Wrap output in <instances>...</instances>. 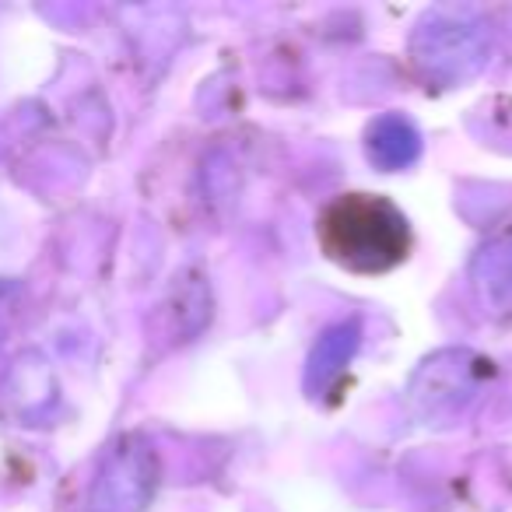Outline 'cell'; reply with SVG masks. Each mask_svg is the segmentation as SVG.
Returning a JSON list of instances; mask_svg holds the SVG:
<instances>
[{
    "label": "cell",
    "instance_id": "obj_1",
    "mask_svg": "<svg viewBox=\"0 0 512 512\" xmlns=\"http://www.w3.org/2000/svg\"><path fill=\"white\" fill-rule=\"evenodd\" d=\"M323 253L355 274H383L404 264L411 235L407 221L386 197L344 193L320 214Z\"/></svg>",
    "mask_w": 512,
    "mask_h": 512
},
{
    "label": "cell",
    "instance_id": "obj_2",
    "mask_svg": "<svg viewBox=\"0 0 512 512\" xmlns=\"http://www.w3.org/2000/svg\"><path fill=\"white\" fill-rule=\"evenodd\" d=\"M411 60L425 81L456 88L488 64V32L460 11H432L411 36Z\"/></svg>",
    "mask_w": 512,
    "mask_h": 512
},
{
    "label": "cell",
    "instance_id": "obj_3",
    "mask_svg": "<svg viewBox=\"0 0 512 512\" xmlns=\"http://www.w3.org/2000/svg\"><path fill=\"white\" fill-rule=\"evenodd\" d=\"M488 362L467 348L435 351L418 365L407 386V407L421 425H456L470 411L488 379Z\"/></svg>",
    "mask_w": 512,
    "mask_h": 512
},
{
    "label": "cell",
    "instance_id": "obj_4",
    "mask_svg": "<svg viewBox=\"0 0 512 512\" xmlns=\"http://www.w3.org/2000/svg\"><path fill=\"white\" fill-rule=\"evenodd\" d=\"M158 488V453L144 435L113 442L95 470L88 505L92 512H144Z\"/></svg>",
    "mask_w": 512,
    "mask_h": 512
},
{
    "label": "cell",
    "instance_id": "obj_5",
    "mask_svg": "<svg viewBox=\"0 0 512 512\" xmlns=\"http://www.w3.org/2000/svg\"><path fill=\"white\" fill-rule=\"evenodd\" d=\"M358 344H362V323L358 320H341L316 341L313 355L306 365V393L320 397L330 386L341 379V372L348 369V362L355 358Z\"/></svg>",
    "mask_w": 512,
    "mask_h": 512
},
{
    "label": "cell",
    "instance_id": "obj_6",
    "mask_svg": "<svg viewBox=\"0 0 512 512\" xmlns=\"http://www.w3.org/2000/svg\"><path fill=\"white\" fill-rule=\"evenodd\" d=\"M365 151H369V162L383 172H400L407 165L418 162L421 155V134L414 130L411 120L397 113L379 116L376 123L365 134Z\"/></svg>",
    "mask_w": 512,
    "mask_h": 512
},
{
    "label": "cell",
    "instance_id": "obj_7",
    "mask_svg": "<svg viewBox=\"0 0 512 512\" xmlns=\"http://www.w3.org/2000/svg\"><path fill=\"white\" fill-rule=\"evenodd\" d=\"M470 278L491 313H512V235L495 239L474 256Z\"/></svg>",
    "mask_w": 512,
    "mask_h": 512
},
{
    "label": "cell",
    "instance_id": "obj_8",
    "mask_svg": "<svg viewBox=\"0 0 512 512\" xmlns=\"http://www.w3.org/2000/svg\"><path fill=\"white\" fill-rule=\"evenodd\" d=\"M18 295V285H11V281H0V316L11 309V299ZM0 334H4V320H0Z\"/></svg>",
    "mask_w": 512,
    "mask_h": 512
}]
</instances>
